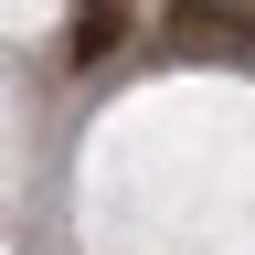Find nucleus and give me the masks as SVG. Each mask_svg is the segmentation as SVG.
Instances as JSON below:
<instances>
[{"instance_id":"2","label":"nucleus","mask_w":255,"mask_h":255,"mask_svg":"<svg viewBox=\"0 0 255 255\" xmlns=\"http://www.w3.org/2000/svg\"><path fill=\"white\" fill-rule=\"evenodd\" d=\"M117 43H128L117 0H107V11H75V32H64V53H75V64H96V53H117Z\"/></svg>"},{"instance_id":"1","label":"nucleus","mask_w":255,"mask_h":255,"mask_svg":"<svg viewBox=\"0 0 255 255\" xmlns=\"http://www.w3.org/2000/svg\"><path fill=\"white\" fill-rule=\"evenodd\" d=\"M159 32L181 53H255V0H170Z\"/></svg>"}]
</instances>
